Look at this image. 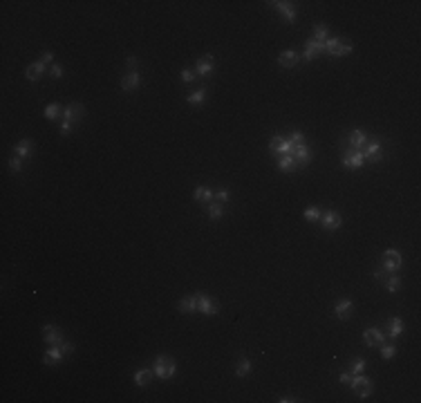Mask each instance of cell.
Instances as JSON below:
<instances>
[{
  "instance_id": "43",
  "label": "cell",
  "mask_w": 421,
  "mask_h": 403,
  "mask_svg": "<svg viewBox=\"0 0 421 403\" xmlns=\"http://www.w3.org/2000/svg\"><path fill=\"white\" fill-rule=\"evenodd\" d=\"M229 197H231V193H229L227 188H220V191H215V202H220V204L229 202Z\"/></svg>"
},
{
  "instance_id": "17",
  "label": "cell",
  "mask_w": 421,
  "mask_h": 403,
  "mask_svg": "<svg viewBox=\"0 0 421 403\" xmlns=\"http://www.w3.org/2000/svg\"><path fill=\"white\" fill-rule=\"evenodd\" d=\"M153 379H155V372L148 370V367H141V370H137V372H134V376H133V381H134V385H137V387H148L150 383H153Z\"/></svg>"
},
{
  "instance_id": "30",
  "label": "cell",
  "mask_w": 421,
  "mask_h": 403,
  "mask_svg": "<svg viewBox=\"0 0 421 403\" xmlns=\"http://www.w3.org/2000/svg\"><path fill=\"white\" fill-rule=\"evenodd\" d=\"M63 112V108L58 103H50V105H45V110H43V115H45V119L47 121H54V119H58V115Z\"/></svg>"
},
{
  "instance_id": "49",
  "label": "cell",
  "mask_w": 421,
  "mask_h": 403,
  "mask_svg": "<svg viewBox=\"0 0 421 403\" xmlns=\"http://www.w3.org/2000/svg\"><path fill=\"white\" fill-rule=\"evenodd\" d=\"M61 349L65 352V356H67V354H72V352H74V345H72V343H67V341H63V343H61Z\"/></svg>"
},
{
  "instance_id": "1",
  "label": "cell",
  "mask_w": 421,
  "mask_h": 403,
  "mask_svg": "<svg viewBox=\"0 0 421 403\" xmlns=\"http://www.w3.org/2000/svg\"><path fill=\"white\" fill-rule=\"evenodd\" d=\"M153 372H155L157 379L168 381V379H172L175 372H177V363H175V359L166 356V354H159L155 359V365H153Z\"/></svg>"
},
{
  "instance_id": "19",
  "label": "cell",
  "mask_w": 421,
  "mask_h": 403,
  "mask_svg": "<svg viewBox=\"0 0 421 403\" xmlns=\"http://www.w3.org/2000/svg\"><path fill=\"white\" fill-rule=\"evenodd\" d=\"M45 67H47V65H45V63H40V61L27 65V70H25V78H27V81H32V83L40 81V78H43V74H45Z\"/></svg>"
},
{
  "instance_id": "32",
  "label": "cell",
  "mask_w": 421,
  "mask_h": 403,
  "mask_svg": "<svg viewBox=\"0 0 421 403\" xmlns=\"http://www.w3.org/2000/svg\"><path fill=\"white\" fill-rule=\"evenodd\" d=\"M251 372V361L247 359V356H242V359L238 361V365H235V374L238 376H247Z\"/></svg>"
},
{
  "instance_id": "27",
  "label": "cell",
  "mask_w": 421,
  "mask_h": 403,
  "mask_svg": "<svg viewBox=\"0 0 421 403\" xmlns=\"http://www.w3.org/2000/svg\"><path fill=\"white\" fill-rule=\"evenodd\" d=\"M383 287L388 289L390 293H397L399 291V287H401V278L397 276V273H388V278L383 280Z\"/></svg>"
},
{
  "instance_id": "38",
  "label": "cell",
  "mask_w": 421,
  "mask_h": 403,
  "mask_svg": "<svg viewBox=\"0 0 421 403\" xmlns=\"http://www.w3.org/2000/svg\"><path fill=\"white\" fill-rule=\"evenodd\" d=\"M289 144H291V146H300V144H305V134L300 133V130H294V133L289 134Z\"/></svg>"
},
{
  "instance_id": "4",
  "label": "cell",
  "mask_w": 421,
  "mask_h": 403,
  "mask_svg": "<svg viewBox=\"0 0 421 403\" xmlns=\"http://www.w3.org/2000/svg\"><path fill=\"white\" fill-rule=\"evenodd\" d=\"M401 265H403V258H401V253L397 251V249H388V251H383L381 267L388 271V273H394V271H399Z\"/></svg>"
},
{
  "instance_id": "13",
  "label": "cell",
  "mask_w": 421,
  "mask_h": 403,
  "mask_svg": "<svg viewBox=\"0 0 421 403\" xmlns=\"http://www.w3.org/2000/svg\"><path fill=\"white\" fill-rule=\"evenodd\" d=\"M43 336H45V343H47V345H61L63 341H65V338H63V331L58 329V327L56 325H45L43 327Z\"/></svg>"
},
{
  "instance_id": "28",
  "label": "cell",
  "mask_w": 421,
  "mask_h": 403,
  "mask_svg": "<svg viewBox=\"0 0 421 403\" xmlns=\"http://www.w3.org/2000/svg\"><path fill=\"white\" fill-rule=\"evenodd\" d=\"M206 213H209L210 220H220V217L224 215V204H220V202H210V204H206Z\"/></svg>"
},
{
  "instance_id": "34",
  "label": "cell",
  "mask_w": 421,
  "mask_h": 403,
  "mask_svg": "<svg viewBox=\"0 0 421 403\" xmlns=\"http://www.w3.org/2000/svg\"><path fill=\"white\" fill-rule=\"evenodd\" d=\"M323 215L321 209H316V206H309V209H305V213H303V217H305L307 222H318Z\"/></svg>"
},
{
  "instance_id": "40",
  "label": "cell",
  "mask_w": 421,
  "mask_h": 403,
  "mask_svg": "<svg viewBox=\"0 0 421 403\" xmlns=\"http://www.w3.org/2000/svg\"><path fill=\"white\" fill-rule=\"evenodd\" d=\"M195 78H197L195 70H191V67H184V70H182V81H184V83H193Z\"/></svg>"
},
{
  "instance_id": "46",
  "label": "cell",
  "mask_w": 421,
  "mask_h": 403,
  "mask_svg": "<svg viewBox=\"0 0 421 403\" xmlns=\"http://www.w3.org/2000/svg\"><path fill=\"white\" fill-rule=\"evenodd\" d=\"M349 381H352V374H349V372H343V374L338 376V383H341V385H349Z\"/></svg>"
},
{
  "instance_id": "33",
  "label": "cell",
  "mask_w": 421,
  "mask_h": 403,
  "mask_svg": "<svg viewBox=\"0 0 421 403\" xmlns=\"http://www.w3.org/2000/svg\"><path fill=\"white\" fill-rule=\"evenodd\" d=\"M323 45H325V52H327V54L336 58V52H338V47H341V38H327Z\"/></svg>"
},
{
  "instance_id": "7",
  "label": "cell",
  "mask_w": 421,
  "mask_h": 403,
  "mask_svg": "<svg viewBox=\"0 0 421 403\" xmlns=\"http://www.w3.org/2000/svg\"><path fill=\"white\" fill-rule=\"evenodd\" d=\"M318 222H321V227L325 229V231H336V229H341V224H343V217H341L338 211H325Z\"/></svg>"
},
{
  "instance_id": "16",
  "label": "cell",
  "mask_w": 421,
  "mask_h": 403,
  "mask_svg": "<svg viewBox=\"0 0 421 403\" xmlns=\"http://www.w3.org/2000/svg\"><path fill=\"white\" fill-rule=\"evenodd\" d=\"M294 159H296V164L303 168V166H307L311 161V150H309V146L307 144H300V146H294Z\"/></svg>"
},
{
  "instance_id": "6",
  "label": "cell",
  "mask_w": 421,
  "mask_h": 403,
  "mask_svg": "<svg viewBox=\"0 0 421 403\" xmlns=\"http://www.w3.org/2000/svg\"><path fill=\"white\" fill-rule=\"evenodd\" d=\"M365 159L361 155V150H352V148H343V166L349 168V171H359L363 168Z\"/></svg>"
},
{
  "instance_id": "37",
  "label": "cell",
  "mask_w": 421,
  "mask_h": 403,
  "mask_svg": "<svg viewBox=\"0 0 421 403\" xmlns=\"http://www.w3.org/2000/svg\"><path fill=\"white\" fill-rule=\"evenodd\" d=\"M285 137H280V134H276V137L271 139V144H269V150H271V155L278 157V153H280V146H283Z\"/></svg>"
},
{
  "instance_id": "15",
  "label": "cell",
  "mask_w": 421,
  "mask_h": 403,
  "mask_svg": "<svg viewBox=\"0 0 421 403\" xmlns=\"http://www.w3.org/2000/svg\"><path fill=\"white\" fill-rule=\"evenodd\" d=\"M271 5L280 11V16H283L287 22H294L296 20V7H294V2H283V0H276V2H271Z\"/></svg>"
},
{
  "instance_id": "21",
  "label": "cell",
  "mask_w": 421,
  "mask_h": 403,
  "mask_svg": "<svg viewBox=\"0 0 421 403\" xmlns=\"http://www.w3.org/2000/svg\"><path fill=\"white\" fill-rule=\"evenodd\" d=\"M193 199L206 206V204H210V202H215V191H210V188H206V186H197L193 193Z\"/></svg>"
},
{
  "instance_id": "14",
  "label": "cell",
  "mask_w": 421,
  "mask_h": 403,
  "mask_svg": "<svg viewBox=\"0 0 421 403\" xmlns=\"http://www.w3.org/2000/svg\"><path fill=\"white\" fill-rule=\"evenodd\" d=\"M321 52H325V45L323 43H318V40H314V38H309V40H305V52H303V61H314L316 56L321 54Z\"/></svg>"
},
{
  "instance_id": "26",
  "label": "cell",
  "mask_w": 421,
  "mask_h": 403,
  "mask_svg": "<svg viewBox=\"0 0 421 403\" xmlns=\"http://www.w3.org/2000/svg\"><path fill=\"white\" fill-rule=\"evenodd\" d=\"M296 168H298V164H296L294 155H283L278 159V171L280 173H294Z\"/></svg>"
},
{
  "instance_id": "42",
  "label": "cell",
  "mask_w": 421,
  "mask_h": 403,
  "mask_svg": "<svg viewBox=\"0 0 421 403\" xmlns=\"http://www.w3.org/2000/svg\"><path fill=\"white\" fill-rule=\"evenodd\" d=\"M349 52H352V45L345 43V40H341V47H338V52H336V58H343V56H347Z\"/></svg>"
},
{
  "instance_id": "48",
  "label": "cell",
  "mask_w": 421,
  "mask_h": 403,
  "mask_svg": "<svg viewBox=\"0 0 421 403\" xmlns=\"http://www.w3.org/2000/svg\"><path fill=\"white\" fill-rule=\"evenodd\" d=\"M70 133H72V123H70V121H63V126H61V134H63V137H67Z\"/></svg>"
},
{
  "instance_id": "10",
  "label": "cell",
  "mask_w": 421,
  "mask_h": 403,
  "mask_svg": "<svg viewBox=\"0 0 421 403\" xmlns=\"http://www.w3.org/2000/svg\"><path fill=\"white\" fill-rule=\"evenodd\" d=\"M63 116H65V121H70V123L81 121V119L85 116V105L83 103H70V105H65V108H63Z\"/></svg>"
},
{
  "instance_id": "25",
  "label": "cell",
  "mask_w": 421,
  "mask_h": 403,
  "mask_svg": "<svg viewBox=\"0 0 421 403\" xmlns=\"http://www.w3.org/2000/svg\"><path fill=\"white\" fill-rule=\"evenodd\" d=\"M177 309H179V314H195V311H197V298H195V296L182 298L177 305Z\"/></svg>"
},
{
  "instance_id": "45",
  "label": "cell",
  "mask_w": 421,
  "mask_h": 403,
  "mask_svg": "<svg viewBox=\"0 0 421 403\" xmlns=\"http://www.w3.org/2000/svg\"><path fill=\"white\" fill-rule=\"evenodd\" d=\"M50 74H52V78H63V67L54 63V65L50 67Z\"/></svg>"
},
{
  "instance_id": "39",
  "label": "cell",
  "mask_w": 421,
  "mask_h": 403,
  "mask_svg": "<svg viewBox=\"0 0 421 403\" xmlns=\"http://www.w3.org/2000/svg\"><path fill=\"white\" fill-rule=\"evenodd\" d=\"M9 171H11V173H20V171H22V159H20L18 155H14V157L9 159Z\"/></svg>"
},
{
  "instance_id": "5",
  "label": "cell",
  "mask_w": 421,
  "mask_h": 403,
  "mask_svg": "<svg viewBox=\"0 0 421 403\" xmlns=\"http://www.w3.org/2000/svg\"><path fill=\"white\" fill-rule=\"evenodd\" d=\"M195 298H197V311L204 316H217L220 314V307H217V303L213 298H209L206 293L197 291L195 293Z\"/></svg>"
},
{
  "instance_id": "36",
  "label": "cell",
  "mask_w": 421,
  "mask_h": 403,
  "mask_svg": "<svg viewBox=\"0 0 421 403\" xmlns=\"http://www.w3.org/2000/svg\"><path fill=\"white\" fill-rule=\"evenodd\" d=\"M379 349H381V356L385 361H390V359H394V356H397V347H394V345H388V343H383Z\"/></svg>"
},
{
  "instance_id": "8",
  "label": "cell",
  "mask_w": 421,
  "mask_h": 403,
  "mask_svg": "<svg viewBox=\"0 0 421 403\" xmlns=\"http://www.w3.org/2000/svg\"><path fill=\"white\" fill-rule=\"evenodd\" d=\"M363 341H365V345H370V347H381L383 343H388V336H385L379 327H370V329L363 331Z\"/></svg>"
},
{
  "instance_id": "22",
  "label": "cell",
  "mask_w": 421,
  "mask_h": 403,
  "mask_svg": "<svg viewBox=\"0 0 421 403\" xmlns=\"http://www.w3.org/2000/svg\"><path fill=\"white\" fill-rule=\"evenodd\" d=\"M298 61H300V54L294 50H285L283 54L278 56V65L280 67H296Z\"/></svg>"
},
{
  "instance_id": "44",
  "label": "cell",
  "mask_w": 421,
  "mask_h": 403,
  "mask_svg": "<svg viewBox=\"0 0 421 403\" xmlns=\"http://www.w3.org/2000/svg\"><path fill=\"white\" fill-rule=\"evenodd\" d=\"M372 276H374V280L383 282V280H385V278H388V271L383 269V267H379V269H374V271H372Z\"/></svg>"
},
{
  "instance_id": "12",
  "label": "cell",
  "mask_w": 421,
  "mask_h": 403,
  "mask_svg": "<svg viewBox=\"0 0 421 403\" xmlns=\"http://www.w3.org/2000/svg\"><path fill=\"white\" fill-rule=\"evenodd\" d=\"M365 141H367V137H365V133L361 130V128H354L352 133H349V137H347V141H345V148H352V150H361L363 146H365Z\"/></svg>"
},
{
  "instance_id": "3",
  "label": "cell",
  "mask_w": 421,
  "mask_h": 403,
  "mask_svg": "<svg viewBox=\"0 0 421 403\" xmlns=\"http://www.w3.org/2000/svg\"><path fill=\"white\" fill-rule=\"evenodd\" d=\"M361 155L365 161H372V164H379L383 159V146L379 139H367L365 146L361 148Z\"/></svg>"
},
{
  "instance_id": "41",
  "label": "cell",
  "mask_w": 421,
  "mask_h": 403,
  "mask_svg": "<svg viewBox=\"0 0 421 403\" xmlns=\"http://www.w3.org/2000/svg\"><path fill=\"white\" fill-rule=\"evenodd\" d=\"M126 67H128V72H139L137 56H128V58H126Z\"/></svg>"
},
{
  "instance_id": "2",
  "label": "cell",
  "mask_w": 421,
  "mask_h": 403,
  "mask_svg": "<svg viewBox=\"0 0 421 403\" xmlns=\"http://www.w3.org/2000/svg\"><path fill=\"white\" fill-rule=\"evenodd\" d=\"M349 387L354 390L359 399H367V397L372 394V390H374V385H372V379L363 376V372H361V374H354V376H352V381H349Z\"/></svg>"
},
{
  "instance_id": "29",
  "label": "cell",
  "mask_w": 421,
  "mask_h": 403,
  "mask_svg": "<svg viewBox=\"0 0 421 403\" xmlns=\"http://www.w3.org/2000/svg\"><path fill=\"white\" fill-rule=\"evenodd\" d=\"M365 365H367V361L363 359V356H356V359H352V361H349V374L354 376V374L365 372Z\"/></svg>"
},
{
  "instance_id": "47",
  "label": "cell",
  "mask_w": 421,
  "mask_h": 403,
  "mask_svg": "<svg viewBox=\"0 0 421 403\" xmlns=\"http://www.w3.org/2000/svg\"><path fill=\"white\" fill-rule=\"evenodd\" d=\"M52 58H54V54H52V52H43V54H40V63H45V65H50Z\"/></svg>"
},
{
  "instance_id": "18",
  "label": "cell",
  "mask_w": 421,
  "mask_h": 403,
  "mask_svg": "<svg viewBox=\"0 0 421 403\" xmlns=\"http://www.w3.org/2000/svg\"><path fill=\"white\" fill-rule=\"evenodd\" d=\"M141 85V74L139 72H128L126 77H121V90L123 92H133Z\"/></svg>"
},
{
  "instance_id": "11",
  "label": "cell",
  "mask_w": 421,
  "mask_h": 403,
  "mask_svg": "<svg viewBox=\"0 0 421 403\" xmlns=\"http://www.w3.org/2000/svg\"><path fill=\"white\" fill-rule=\"evenodd\" d=\"M213 70H215V58H213V54H204L200 61H197V65H195V74H197V77H209Z\"/></svg>"
},
{
  "instance_id": "50",
  "label": "cell",
  "mask_w": 421,
  "mask_h": 403,
  "mask_svg": "<svg viewBox=\"0 0 421 403\" xmlns=\"http://www.w3.org/2000/svg\"><path fill=\"white\" fill-rule=\"evenodd\" d=\"M291 401H296V399H291V397H280L278 399V403H291Z\"/></svg>"
},
{
  "instance_id": "23",
  "label": "cell",
  "mask_w": 421,
  "mask_h": 403,
  "mask_svg": "<svg viewBox=\"0 0 421 403\" xmlns=\"http://www.w3.org/2000/svg\"><path fill=\"white\" fill-rule=\"evenodd\" d=\"M63 356H65V352L61 349V345H52V347L45 352L43 363L45 365H56L58 361H63Z\"/></svg>"
},
{
  "instance_id": "9",
  "label": "cell",
  "mask_w": 421,
  "mask_h": 403,
  "mask_svg": "<svg viewBox=\"0 0 421 403\" xmlns=\"http://www.w3.org/2000/svg\"><path fill=\"white\" fill-rule=\"evenodd\" d=\"M354 311V300L352 298H341L336 305H334V316L338 321H347L349 316Z\"/></svg>"
},
{
  "instance_id": "20",
  "label": "cell",
  "mask_w": 421,
  "mask_h": 403,
  "mask_svg": "<svg viewBox=\"0 0 421 403\" xmlns=\"http://www.w3.org/2000/svg\"><path fill=\"white\" fill-rule=\"evenodd\" d=\"M403 329H405L403 321H401L399 316H392L388 321V334H385V336H388L390 341H394V338H399L401 334H403Z\"/></svg>"
},
{
  "instance_id": "35",
  "label": "cell",
  "mask_w": 421,
  "mask_h": 403,
  "mask_svg": "<svg viewBox=\"0 0 421 403\" xmlns=\"http://www.w3.org/2000/svg\"><path fill=\"white\" fill-rule=\"evenodd\" d=\"M314 40H318V43H325L329 36H327V27L325 25H316L314 27V36H311Z\"/></svg>"
},
{
  "instance_id": "24",
  "label": "cell",
  "mask_w": 421,
  "mask_h": 403,
  "mask_svg": "<svg viewBox=\"0 0 421 403\" xmlns=\"http://www.w3.org/2000/svg\"><path fill=\"white\" fill-rule=\"evenodd\" d=\"M34 153V141L32 139H22V141H18L16 146H14V155H18L22 159V157H29Z\"/></svg>"
},
{
  "instance_id": "31",
  "label": "cell",
  "mask_w": 421,
  "mask_h": 403,
  "mask_svg": "<svg viewBox=\"0 0 421 403\" xmlns=\"http://www.w3.org/2000/svg\"><path fill=\"white\" fill-rule=\"evenodd\" d=\"M204 99H206V88H200V90H195V92H189V96H186V101H189L191 105L204 103Z\"/></svg>"
}]
</instances>
